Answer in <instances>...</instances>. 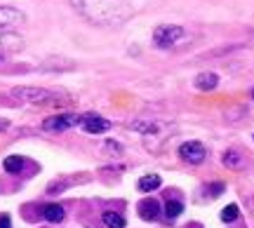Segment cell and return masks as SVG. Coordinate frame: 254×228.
Masks as SVG:
<instances>
[{"mask_svg": "<svg viewBox=\"0 0 254 228\" xmlns=\"http://www.w3.org/2000/svg\"><path fill=\"white\" fill-rule=\"evenodd\" d=\"M73 2L90 21L101 26H113L127 19V9L118 0H73Z\"/></svg>", "mask_w": 254, "mask_h": 228, "instance_id": "1", "label": "cell"}, {"mask_svg": "<svg viewBox=\"0 0 254 228\" xmlns=\"http://www.w3.org/2000/svg\"><path fill=\"white\" fill-rule=\"evenodd\" d=\"M184 38V31L179 26H158L153 33V43L158 47H172Z\"/></svg>", "mask_w": 254, "mask_h": 228, "instance_id": "2", "label": "cell"}, {"mask_svg": "<svg viewBox=\"0 0 254 228\" xmlns=\"http://www.w3.org/2000/svg\"><path fill=\"white\" fill-rule=\"evenodd\" d=\"M80 118L78 115H73V113H64V115H55V118H47L43 122V129L47 132H64V129H68L71 125H78Z\"/></svg>", "mask_w": 254, "mask_h": 228, "instance_id": "3", "label": "cell"}, {"mask_svg": "<svg viewBox=\"0 0 254 228\" xmlns=\"http://www.w3.org/2000/svg\"><path fill=\"white\" fill-rule=\"evenodd\" d=\"M179 155H182L186 163L198 165V163H202V160H205L207 151H205V146H202L200 141H186V144L179 148Z\"/></svg>", "mask_w": 254, "mask_h": 228, "instance_id": "4", "label": "cell"}, {"mask_svg": "<svg viewBox=\"0 0 254 228\" xmlns=\"http://www.w3.org/2000/svg\"><path fill=\"white\" fill-rule=\"evenodd\" d=\"M17 99H24V101H33V104H43V101H50L55 94L47 90H38V87H17L12 92Z\"/></svg>", "mask_w": 254, "mask_h": 228, "instance_id": "5", "label": "cell"}, {"mask_svg": "<svg viewBox=\"0 0 254 228\" xmlns=\"http://www.w3.org/2000/svg\"><path fill=\"white\" fill-rule=\"evenodd\" d=\"M80 125L85 132H90V134H101V132H106L111 127L109 120L99 118V115H94V113H87V115H82L80 118Z\"/></svg>", "mask_w": 254, "mask_h": 228, "instance_id": "6", "label": "cell"}, {"mask_svg": "<svg viewBox=\"0 0 254 228\" xmlns=\"http://www.w3.org/2000/svg\"><path fill=\"white\" fill-rule=\"evenodd\" d=\"M19 24H24V14L19 9L0 7V26H19Z\"/></svg>", "mask_w": 254, "mask_h": 228, "instance_id": "7", "label": "cell"}, {"mask_svg": "<svg viewBox=\"0 0 254 228\" xmlns=\"http://www.w3.org/2000/svg\"><path fill=\"white\" fill-rule=\"evenodd\" d=\"M219 85V75L217 73H200L195 78V87L200 92H212Z\"/></svg>", "mask_w": 254, "mask_h": 228, "instance_id": "8", "label": "cell"}, {"mask_svg": "<svg viewBox=\"0 0 254 228\" xmlns=\"http://www.w3.org/2000/svg\"><path fill=\"white\" fill-rule=\"evenodd\" d=\"M43 217H45L50 224H59V221L66 217V212H64L62 205H45V207H43Z\"/></svg>", "mask_w": 254, "mask_h": 228, "instance_id": "9", "label": "cell"}, {"mask_svg": "<svg viewBox=\"0 0 254 228\" xmlns=\"http://www.w3.org/2000/svg\"><path fill=\"white\" fill-rule=\"evenodd\" d=\"M139 214H141V219H155L158 214H160V205L155 200H144L141 202V207H139Z\"/></svg>", "mask_w": 254, "mask_h": 228, "instance_id": "10", "label": "cell"}, {"mask_svg": "<svg viewBox=\"0 0 254 228\" xmlns=\"http://www.w3.org/2000/svg\"><path fill=\"white\" fill-rule=\"evenodd\" d=\"M160 186V176L158 174H148V176H144L141 181H139V191H155Z\"/></svg>", "mask_w": 254, "mask_h": 228, "instance_id": "11", "label": "cell"}, {"mask_svg": "<svg viewBox=\"0 0 254 228\" xmlns=\"http://www.w3.org/2000/svg\"><path fill=\"white\" fill-rule=\"evenodd\" d=\"M21 167H24V158H19V155H9L5 158V170L9 174H19L21 172Z\"/></svg>", "mask_w": 254, "mask_h": 228, "instance_id": "12", "label": "cell"}, {"mask_svg": "<svg viewBox=\"0 0 254 228\" xmlns=\"http://www.w3.org/2000/svg\"><path fill=\"white\" fill-rule=\"evenodd\" d=\"M104 224L109 228H125V219L120 214H116V212H106L104 214Z\"/></svg>", "mask_w": 254, "mask_h": 228, "instance_id": "13", "label": "cell"}, {"mask_svg": "<svg viewBox=\"0 0 254 228\" xmlns=\"http://www.w3.org/2000/svg\"><path fill=\"white\" fill-rule=\"evenodd\" d=\"M184 210V205L179 200H170V202H165V214L170 217V219H174V217H179Z\"/></svg>", "mask_w": 254, "mask_h": 228, "instance_id": "14", "label": "cell"}, {"mask_svg": "<svg viewBox=\"0 0 254 228\" xmlns=\"http://www.w3.org/2000/svg\"><path fill=\"white\" fill-rule=\"evenodd\" d=\"M132 127H136V132H146V134H151V132H158L160 125H158V122H134Z\"/></svg>", "mask_w": 254, "mask_h": 228, "instance_id": "15", "label": "cell"}, {"mask_svg": "<svg viewBox=\"0 0 254 228\" xmlns=\"http://www.w3.org/2000/svg\"><path fill=\"white\" fill-rule=\"evenodd\" d=\"M224 163H226V167H233V170H238V167H240V155H238L236 151H228V153L224 155Z\"/></svg>", "mask_w": 254, "mask_h": 228, "instance_id": "16", "label": "cell"}, {"mask_svg": "<svg viewBox=\"0 0 254 228\" xmlns=\"http://www.w3.org/2000/svg\"><path fill=\"white\" fill-rule=\"evenodd\" d=\"M221 219H224V221H233V219H238V205H228L226 210L221 212Z\"/></svg>", "mask_w": 254, "mask_h": 228, "instance_id": "17", "label": "cell"}, {"mask_svg": "<svg viewBox=\"0 0 254 228\" xmlns=\"http://www.w3.org/2000/svg\"><path fill=\"white\" fill-rule=\"evenodd\" d=\"M224 193V183H212V195H219Z\"/></svg>", "mask_w": 254, "mask_h": 228, "instance_id": "18", "label": "cell"}, {"mask_svg": "<svg viewBox=\"0 0 254 228\" xmlns=\"http://www.w3.org/2000/svg\"><path fill=\"white\" fill-rule=\"evenodd\" d=\"M0 228H12V224H9V217H0Z\"/></svg>", "mask_w": 254, "mask_h": 228, "instance_id": "19", "label": "cell"}, {"mask_svg": "<svg viewBox=\"0 0 254 228\" xmlns=\"http://www.w3.org/2000/svg\"><path fill=\"white\" fill-rule=\"evenodd\" d=\"M252 99H254V90H252Z\"/></svg>", "mask_w": 254, "mask_h": 228, "instance_id": "20", "label": "cell"}]
</instances>
